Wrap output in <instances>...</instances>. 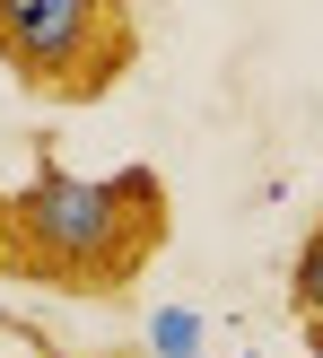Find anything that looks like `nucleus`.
I'll return each instance as SVG.
<instances>
[{"mask_svg": "<svg viewBox=\"0 0 323 358\" xmlns=\"http://www.w3.org/2000/svg\"><path fill=\"white\" fill-rule=\"evenodd\" d=\"M166 245H175V201L157 166L62 175L52 140L35 131V184L0 192V280L17 289L114 306L157 271Z\"/></svg>", "mask_w": 323, "mask_h": 358, "instance_id": "nucleus-1", "label": "nucleus"}, {"mask_svg": "<svg viewBox=\"0 0 323 358\" xmlns=\"http://www.w3.org/2000/svg\"><path fill=\"white\" fill-rule=\"evenodd\" d=\"M140 62V9L122 0H0V70L35 105H105Z\"/></svg>", "mask_w": 323, "mask_h": 358, "instance_id": "nucleus-2", "label": "nucleus"}, {"mask_svg": "<svg viewBox=\"0 0 323 358\" xmlns=\"http://www.w3.org/2000/svg\"><path fill=\"white\" fill-rule=\"evenodd\" d=\"M289 324L306 341V358H323V210H315V227L289 254Z\"/></svg>", "mask_w": 323, "mask_h": 358, "instance_id": "nucleus-3", "label": "nucleus"}, {"mask_svg": "<svg viewBox=\"0 0 323 358\" xmlns=\"http://www.w3.org/2000/svg\"><path fill=\"white\" fill-rule=\"evenodd\" d=\"M0 358H140V350H70V341L44 332V315L0 306Z\"/></svg>", "mask_w": 323, "mask_h": 358, "instance_id": "nucleus-4", "label": "nucleus"}]
</instances>
